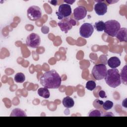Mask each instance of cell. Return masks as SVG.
Returning <instances> with one entry per match:
<instances>
[{
  "mask_svg": "<svg viewBox=\"0 0 127 127\" xmlns=\"http://www.w3.org/2000/svg\"><path fill=\"white\" fill-rule=\"evenodd\" d=\"M40 82L43 86L48 89H58L61 85L62 79L56 70L52 69L43 74Z\"/></svg>",
  "mask_w": 127,
  "mask_h": 127,
  "instance_id": "obj_1",
  "label": "cell"
},
{
  "mask_svg": "<svg viewBox=\"0 0 127 127\" xmlns=\"http://www.w3.org/2000/svg\"><path fill=\"white\" fill-rule=\"evenodd\" d=\"M104 78L107 84L112 88H116L121 84L119 70L116 68L108 69Z\"/></svg>",
  "mask_w": 127,
  "mask_h": 127,
  "instance_id": "obj_2",
  "label": "cell"
},
{
  "mask_svg": "<svg viewBox=\"0 0 127 127\" xmlns=\"http://www.w3.org/2000/svg\"><path fill=\"white\" fill-rule=\"evenodd\" d=\"M121 28L120 23L115 20H110L105 22L104 32L108 35L114 37Z\"/></svg>",
  "mask_w": 127,
  "mask_h": 127,
  "instance_id": "obj_3",
  "label": "cell"
},
{
  "mask_svg": "<svg viewBox=\"0 0 127 127\" xmlns=\"http://www.w3.org/2000/svg\"><path fill=\"white\" fill-rule=\"evenodd\" d=\"M107 71V69L105 64H95L92 70V75L93 77L97 80H102L105 78Z\"/></svg>",
  "mask_w": 127,
  "mask_h": 127,
  "instance_id": "obj_4",
  "label": "cell"
},
{
  "mask_svg": "<svg viewBox=\"0 0 127 127\" xmlns=\"http://www.w3.org/2000/svg\"><path fill=\"white\" fill-rule=\"evenodd\" d=\"M27 16L31 21L37 20L42 17V10L41 8L37 6H31L27 10Z\"/></svg>",
  "mask_w": 127,
  "mask_h": 127,
  "instance_id": "obj_5",
  "label": "cell"
},
{
  "mask_svg": "<svg viewBox=\"0 0 127 127\" xmlns=\"http://www.w3.org/2000/svg\"><path fill=\"white\" fill-rule=\"evenodd\" d=\"M71 14V8L70 5L67 3L61 4L58 8V10L56 12L58 18L60 20L70 16Z\"/></svg>",
  "mask_w": 127,
  "mask_h": 127,
  "instance_id": "obj_6",
  "label": "cell"
},
{
  "mask_svg": "<svg viewBox=\"0 0 127 127\" xmlns=\"http://www.w3.org/2000/svg\"><path fill=\"white\" fill-rule=\"evenodd\" d=\"M41 43V38L40 36L34 33L29 34L26 40V45L32 48H36L38 47Z\"/></svg>",
  "mask_w": 127,
  "mask_h": 127,
  "instance_id": "obj_7",
  "label": "cell"
},
{
  "mask_svg": "<svg viewBox=\"0 0 127 127\" xmlns=\"http://www.w3.org/2000/svg\"><path fill=\"white\" fill-rule=\"evenodd\" d=\"M94 32L93 26L89 23H84L80 27L79 34L82 37L89 38Z\"/></svg>",
  "mask_w": 127,
  "mask_h": 127,
  "instance_id": "obj_8",
  "label": "cell"
},
{
  "mask_svg": "<svg viewBox=\"0 0 127 127\" xmlns=\"http://www.w3.org/2000/svg\"><path fill=\"white\" fill-rule=\"evenodd\" d=\"M87 14V10L83 6H78L74 9L73 16L75 20H79L84 18Z\"/></svg>",
  "mask_w": 127,
  "mask_h": 127,
  "instance_id": "obj_9",
  "label": "cell"
},
{
  "mask_svg": "<svg viewBox=\"0 0 127 127\" xmlns=\"http://www.w3.org/2000/svg\"><path fill=\"white\" fill-rule=\"evenodd\" d=\"M95 1L97 2V3L95 4L94 9L96 13L99 16L104 15L107 11V4L104 3L103 0Z\"/></svg>",
  "mask_w": 127,
  "mask_h": 127,
  "instance_id": "obj_10",
  "label": "cell"
},
{
  "mask_svg": "<svg viewBox=\"0 0 127 127\" xmlns=\"http://www.w3.org/2000/svg\"><path fill=\"white\" fill-rule=\"evenodd\" d=\"M71 19L64 18L58 22V24L63 32H64L65 33H67L69 30L72 29V26L74 25L71 22Z\"/></svg>",
  "mask_w": 127,
  "mask_h": 127,
  "instance_id": "obj_11",
  "label": "cell"
},
{
  "mask_svg": "<svg viewBox=\"0 0 127 127\" xmlns=\"http://www.w3.org/2000/svg\"><path fill=\"white\" fill-rule=\"evenodd\" d=\"M116 38L119 40L120 42H127V29L125 27L121 28L118 32Z\"/></svg>",
  "mask_w": 127,
  "mask_h": 127,
  "instance_id": "obj_12",
  "label": "cell"
},
{
  "mask_svg": "<svg viewBox=\"0 0 127 127\" xmlns=\"http://www.w3.org/2000/svg\"><path fill=\"white\" fill-rule=\"evenodd\" d=\"M121 61L120 59L117 57H112L107 62L108 65L112 68H115L121 65Z\"/></svg>",
  "mask_w": 127,
  "mask_h": 127,
  "instance_id": "obj_13",
  "label": "cell"
},
{
  "mask_svg": "<svg viewBox=\"0 0 127 127\" xmlns=\"http://www.w3.org/2000/svg\"><path fill=\"white\" fill-rule=\"evenodd\" d=\"M62 103L64 107L66 108H71L73 107L74 101L72 98L69 96H66L63 99Z\"/></svg>",
  "mask_w": 127,
  "mask_h": 127,
  "instance_id": "obj_14",
  "label": "cell"
},
{
  "mask_svg": "<svg viewBox=\"0 0 127 127\" xmlns=\"http://www.w3.org/2000/svg\"><path fill=\"white\" fill-rule=\"evenodd\" d=\"M37 93L39 96L46 99L49 98L50 96L49 90L46 87H42L39 88L37 91Z\"/></svg>",
  "mask_w": 127,
  "mask_h": 127,
  "instance_id": "obj_15",
  "label": "cell"
},
{
  "mask_svg": "<svg viewBox=\"0 0 127 127\" xmlns=\"http://www.w3.org/2000/svg\"><path fill=\"white\" fill-rule=\"evenodd\" d=\"M10 117H26L25 112L21 109L15 108L12 110L10 115Z\"/></svg>",
  "mask_w": 127,
  "mask_h": 127,
  "instance_id": "obj_16",
  "label": "cell"
},
{
  "mask_svg": "<svg viewBox=\"0 0 127 127\" xmlns=\"http://www.w3.org/2000/svg\"><path fill=\"white\" fill-rule=\"evenodd\" d=\"M127 65H125L122 68L121 73L120 74L121 82H122V83H123L125 85L127 84Z\"/></svg>",
  "mask_w": 127,
  "mask_h": 127,
  "instance_id": "obj_17",
  "label": "cell"
},
{
  "mask_svg": "<svg viewBox=\"0 0 127 127\" xmlns=\"http://www.w3.org/2000/svg\"><path fill=\"white\" fill-rule=\"evenodd\" d=\"M14 79L17 83H22L25 80V76L22 72H18L15 75Z\"/></svg>",
  "mask_w": 127,
  "mask_h": 127,
  "instance_id": "obj_18",
  "label": "cell"
},
{
  "mask_svg": "<svg viewBox=\"0 0 127 127\" xmlns=\"http://www.w3.org/2000/svg\"><path fill=\"white\" fill-rule=\"evenodd\" d=\"M94 26L97 31H103L105 28V22L102 20H99L95 23Z\"/></svg>",
  "mask_w": 127,
  "mask_h": 127,
  "instance_id": "obj_19",
  "label": "cell"
},
{
  "mask_svg": "<svg viewBox=\"0 0 127 127\" xmlns=\"http://www.w3.org/2000/svg\"><path fill=\"white\" fill-rule=\"evenodd\" d=\"M113 105L114 104L112 101L110 100H107L105 102H103L102 104V107L105 110L108 111L112 109L113 107Z\"/></svg>",
  "mask_w": 127,
  "mask_h": 127,
  "instance_id": "obj_20",
  "label": "cell"
},
{
  "mask_svg": "<svg viewBox=\"0 0 127 127\" xmlns=\"http://www.w3.org/2000/svg\"><path fill=\"white\" fill-rule=\"evenodd\" d=\"M96 87V82L93 80H89L86 83V88L90 91L93 90Z\"/></svg>",
  "mask_w": 127,
  "mask_h": 127,
  "instance_id": "obj_21",
  "label": "cell"
},
{
  "mask_svg": "<svg viewBox=\"0 0 127 127\" xmlns=\"http://www.w3.org/2000/svg\"><path fill=\"white\" fill-rule=\"evenodd\" d=\"M102 115V112L101 111L98 110H93L91 111L89 114V117H100Z\"/></svg>",
  "mask_w": 127,
  "mask_h": 127,
  "instance_id": "obj_22",
  "label": "cell"
},
{
  "mask_svg": "<svg viewBox=\"0 0 127 127\" xmlns=\"http://www.w3.org/2000/svg\"><path fill=\"white\" fill-rule=\"evenodd\" d=\"M103 103V102L102 101L98 99H97L94 101L93 103V106L96 108H100V106L102 105Z\"/></svg>",
  "mask_w": 127,
  "mask_h": 127,
  "instance_id": "obj_23",
  "label": "cell"
},
{
  "mask_svg": "<svg viewBox=\"0 0 127 127\" xmlns=\"http://www.w3.org/2000/svg\"><path fill=\"white\" fill-rule=\"evenodd\" d=\"M98 95L102 98H104L107 97L105 92L104 90H100L98 93Z\"/></svg>",
  "mask_w": 127,
  "mask_h": 127,
  "instance_id": "obj_24",
  "label": "cell"
},
{
  "mask_svg": "<svg viewBox=\"0 0 127 127\" xmlns=\"http://www.w3.org/2000/svg\"><path fill=\"white\" fill-rule=\"evenodd\" d=\"M49 2H50L52 4L54 5H57V0H52V1H49Z\"/></svg>",
  "mask_w": 127,
  "mask_h": 127,
  "instance_id": "obj_25",
  "label": "cell"
},
{
  "mask_svg": "<svg viewBox=\"0 0 127 127\" xmlns=\"http://www.w3.org/2000/svg\"><path fill=\"white\" fill-rule=\"evenodd\" d=\"M65 2H66L67 4H72L73 2H75V0H64V1Z\"/></svg>",
  "mask_w": 127,
  "mask_h": 127,
  "instance_id": "obj_26",
  "label": "cell"
}]
</instances>
